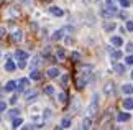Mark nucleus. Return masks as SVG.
Listing matches in <instances>:
<instances>
[{
  "instance_id": "obj_24",
  "label": "nucleus",
  "mask_w": 133,
  "mask_h": 130,
  "mask_svg": "<svg viewBox=\"0 0 133 130\" xmlns=\"http://www.w3.org/2000/svg\"><path fill=\"white\" fill-rule=\"evenodd\" d=\"M58 101L61 104H66V101H68V96H66V92H59L58 94Z\"/></svg>"
},
{
  "instance_id": "obj_13",
  "label": "nucleus",
  "mask_w": 133,
  "mask_h": 130,
  "mask_svg": "<svg viewBox=\"0 0 133 130\" xmlns=\"http://www.w3.org/2000/svg\"><path fill=\"white\" fill-rule=\"evenodd\" d=\"M12 40L15 41V43H20V41L23 40V33L20 32V30H17V32H13V33H12Z\"/></svg>"
},
{
  "instance_id": "obj_28",
  "label": "nucleus",
  "mask_w": 133,
  "mask_h": 130,
  "mask_svg": "<svg viewBox=\"0 0 133 130\" xmlns=\"http://www.w3.org/2000/svg\"><path fill=\"white\" fill-rule=\"evenodd\" d=\"M117 2H118L120 7H123V8H128L130 7V0H117Z\"/></svg>"
},
{
  "instance_id": "obj_4",
  "label": "nucleus",
  "mask_w": 133,
  "mask_h": 130,
  "mask_svg": "<svg viewBox=\"0 0 133 130\" xmlns=\"http://www.w3.org/2000/svg\"><path fill=\"white\" fill-rule=\"evenodd\" d=\"M28 86H30V79H28V77H22V79L18 81V86H17V89H18V91H25Z\"/></svg>"
},
{
  "instance_id": "obj_39",
  "label": "nucleus",
  "mask_w": 133,
  "mask_h": 130,
  "mask_svg": "<svg viewBox=\"0 0 133 130\" xmlns=\"http://www.w3.org/2000/svg\"><path fill=\"white\" fill-rule=\"evenodd\" d=\"M131 77H133V71H131Z\"/></svg>"
},
{
  "instance_id": "obj_29",
  "label": "nucleus",
  "mask_w": 133,
  "mask_h": 130,
  "mask_svg": "<svg viewBox=\"0 0 133 130\" xmlns=\"http://www.w3.org/2000/svg\"><path fill=\"white\" fill-rule=\"evenodd\" d=\"M43 115H44V119H46V120H48V119H51V117H53V112H51V109H46Z\"/></svg>"
},
{
  "instance_id": "obj_33",
  "label": "nucleus",
  "mask_w": 133,
  "mask_h": 130,
  "mask_svg": "<svg viewBox=\"0 0 133 130\" xmlns=\"http://www.w3.org/2000/svg\"><path fill=\"white\" fill-rule=\"evenodd\" d=\"M68 81H69V76H68V74H64L63 77H61V82H63V86L68 84Z\"/></svg>"
},
{
  "instance_id": "obj_19",
  "label": "nucleus",
  "mask_w": 133,
  "mask_h": 130,
  "mask_svg": "<svg viewBox=\"0 0 133 130\" xmlns=\"http://www.w3.org/2000/svg\"><path fill=\"white\" fill-rule=\"evenodd\" d=\"M64 58H66V51L63 48H59L58 51H56V59H58V61H64Z\"/></svg>"
},
{
  "instance_id": "obj_23",
  "label": "nucleus",
  "mask_w": 133,
  "mask_h": 130,
  "mask_svg": "<svg viewBox=\"0 0 133 130\" xmlns=\"http://www.w3.org/2000/svg\"><path fill=\"white\" fill-rule=\"evenodd\" d=\"M54 92H56V91H54L53 86H44V94H46V96H53Z\"/></svg>"
},
{
  "instance_id": "obj_22",
  "label": "nucleus",
  "mask_w": 133,
  "mask_h": 130,
  "mask_svg": "<svg viewBox=\"0 0 133 130\" xmlns=\"http://www.w3.org/2000/svg\"><path fill=\"white\" fill-rule=\"evenodd\" d=\"M22 123H23V119H22V117H17V119L12 122V127H13V128H18V127H22Z\"/></svg>"
},
{
  "instance_id": "obj_36",
  "label": "nucleus",
  "mask_w": 133,
  "mask_h": 130,
  "mask_svg": "<svg viewBox=\"0 0 133 130\" xmlns=\"http://www.w3.org/2000/svg\"><path fill=\"white\" fill-rule=\"evenodd\" d=\"M17 101H18L17 96H12V97H10V104H12V106H15V104H17Z\"/></svg>"
},
{
  "instance_id": "obj_11",
  "label": "nucleus",
  "mask_w": 133,
  "mask_h": 130,
  "mask_svg": "<svg viewBox=\"0 0 133 130\" xmlns=\"http://www.w3.org/2000/svg\"><path fill=\"white\" fill-rule=\"evenodd\" d=\"M49 13L54 15V17H63V15H64V12L59 7H49Z\"/></svg>"
},
{
  "instance_id": "obj_30",
  "label": "nucleus",
  "mask_w": 133,
  "mask_h": 130,
  "mask_svg": "<svg viewBox=\"0 0 133 130\" xmlns=\"http://www.w3.org/2000/svg\"><path fill=\"white\" fill-rule=\"evenodd\" d=\"M71 58H72V61H79V59H81V53H77V51H74V53L71 54Z\"/></svg>"
},
{
  "instance_id": "obj_31",
  "label": "nucleus",
  "mask_w": 133,
  "mask_h": 130,
  "mask_svg": "<svg viewBox=\"0 0 133 130\" xmlns=\"http://www.w3.org/2000/svg\"><path fill=\"white\" fill-rule=\"evenodd\" d=\"M125 63H127V64H133V54L128 53V56L125 58Z\"/></svg>"
},
{
  "instance_id": "obj_10",
  "label": "nucleus",
  "mask_w": 133,
  "mask_h": 130,
  "mask_svg": "<svg viewBox=\"0 0 133 130\" xmlns=\"http://www.w3.org/2000/svg\"><path fill=\"white\" fill-rule=\"evenodd\" d=\"M17 86H18L17 81H8L7 84H5V91H7V92H12V91L17 89Z\"/></svg>"
},
{
  "instance_id": "obj_12",
  "label": "nucleus",
  "mask_w": 133,
  "mask_h": 130,
  "mask_svg": "<svg viewBox=\"0 0 133 130\" xmlns=\"http://www.w3.org/2000/svg\"><path fill=\"white\" fill-rule=\"evenodd\" d=\"M30 79H33V81H39V79H41V72H39L36 67H33V71L30 72Z\"/></svg>"
},
{
  "instance_id": "obj_37",
  "label": "nucleus",
  "mask_w": 133,
  "mask_h": 130,
  "mask_svg": "<svg viewBox=\"0 0 133 130\" xmlns=\"http://www.w3.org/2000/svg\"><path fill=\"white\" fill-rule=\"evenodd\" d=\"M5 109H7V104H5L3 101H0V112H3Z\"/></svg>"
},
{
  "instance_id": "obj_18",
  "label": "nucleus",
  "mask_w": 133,
  "mask_h": 130,
  "mask_svg": "<svg viewBox=\"0 0 133 130\" xmlns=\"http://www.w3.org/2000/svg\"><path fill=\"white\" fill-rule=\"evenodd\" d=\"M115 28H117V25H115L114 22H107V23H104V30H105V32H114Z\"/></svg>"
},
{
  "instance_id": "obj_5",
  "label": "nucleus",
  "mask_w": 133,
  "mask_h": 130,
  "mask_svg": "<svg viewBox=\"0 0 133 130\" xmlns=\"http://www.w3.org/2000/svg\"><path fill=\"white\" fill-rule=\"evenodd\" d=\"M122 106H123L125 110H131V109H133V97H131V96H128L127 99H123Z\"/></svg>"
},
{
  "instance_id": "obj_16",
  "label": "nucleus",
  "mask_w": 133,
  "mask_h": 130,
  "mask_svg": "<svg viewBox=\"0 0 133 130\" xmlns=\"http://www.w3.org/2000/svg\"><path fill=\"white\" fill-rule=\"evenodd\" d=\"M36 96H38L36 91H30V92H26V94H25V99H26L28 102H31V101H35V99H36Z\"/></svg>"
},
{
  "instance_id": "obj_34",
  "label": "nucleus",
  "mask_w": 133,
  "mask_h": 130,
  "mask_svg": "<svg viewBox=\"0 0 133 130\" xmlns=\"http://www.w3.org/2000/svg\"><path fill=\"white\" fill-rule=\"evenodd\" d=\"M125 49H127V53H131V51H133V43H128L125 46Z\"/></svg>"
},
{
  "instance_id": "obj_8",
  "label": "nucleus",
  "mask_w": 133,
  "mask_h": 130,
  "mask_svg": "<svg viewBox=\"0 0 133 130\" xmlns=\"http://www.w3.org/2000/svg\"><path fill=\"white\" fill-rule=\"evenodd\" d=\"M131 119V115L128 112H120V114H117V120L118 122H128Z\"/></svg>"
},
{
  "instance_id": "obj_20",
  "label": "nucleus",
  "mask_w": 133,
  "mask_h": 130,
  "mask_svg": "<svg viewBox=\"0 0 133 130\" xmlns=\"http://www.w3.org/2000/svg\"><path fill=\"white\" fill-rule=\"evenodd\" d=\"M90 127H92V119H90V117H85L84 120H82V128L87 130V128H90Z\"/></svg>"
},
{
  "instance_id": "obj_25",
  "label": "nucleus",
  "mask_w": 133,
  "mask_h": 130,
  "mask_svg": "<svg viewBox=\"0 0 133 130\" xmlns=\"http://www.w3.org/2000/svg\"><path fill=\"white\" fill-rule=\"evenodd\" d=\"M41 56H35V58H33V63H31V66L33 67H36V66H39V64H41Z\"/></svg>"
},
{
  "instance_id": "obj_2",
  "label": "nucleus",
  "mask_w": 133,
  "mask_h": 130,
  "mask_svg": "<svg viewBox=\"0 0 133 130\" xmlns=\"http://www.w3.org/2000/svg\"><path fill=\"white\" fill-rule=\"evenodd\" d=\"M46 74H48V77H49V79H54V77H59L61 71H59V67L53 66V67H49V69L46 71Z\"/></svg>"
},
{
  "instance_id": "obj_9",
  "label": "nucleus",
  "mask_w": 133,
  "mask_h": 130,
  "mask_svg": "<svg viewBox=\"0 0 133 130\" xmlns=\"http://www.w3.org/2000/svg\"><path fill=\"white\" fill-rule=\"evenodd\" d=\"M110 43L118 48V46L123 45V38H122V36H112V38H110Z\"/></svg>"
},
{
  "instance_id": "obj_40",
  "label": "nucleus",
  "mask_w": 133,
  "mask_h": 130,
  "mask_svg": "<svg viewBox=\"0 0 133 130\" xmlns=\"http://www.w3.org/2000/svg\"><path fill=\"white\" fill-rule=\"evenodd\" d=\"M0 56H2V53H0Z\"/></svg>"
},
{
  "instance_id": "obj_1",
  "label": "nucleus",
  "mask_w": 133,
  "mask_h": 130,
  "mask_svg": "<svg viewBox=\"0 0 133 130\" xmlns=\"http://www.w3.org/2000/svg\"><path fill=\"white\" fill-rule=\"evenodd\" d=\"M97 112H99V94H94L92 96V102L89 106V115L94 117Z\"/></svg>"
},
{
  "instance_id": "obj_35",
  "label": "nucleus",
  "mask_w": 133,
  "mask_h": 130,
  "mask_svg": "<svg viewBox=\"0 0 133 130\" xmlns=\"http://www.w3.org/2000/svg\"><path fill=\"white\" fill-rule=\"evenodd\" d=\"M127 30H128V32H133V22H127Z\"/></svg>"
},
{
  "instance_id": "obj_3",
  "label": "nucleus",
  "mask_w": 133,
  "mask_h": 130,
  "mask_svg": "<svg viewBox=\"0 0 133 130\" xmlns=\"http://www.w3.org/2000/svg\"><path fill=\"white\" fill-rule=\"evenodd\" d=\"M87 81H89V77H85V76L77 77V79H76V87H77V89H84L85 84H87Z\"/></svg>"
},
{
  "instance_id": "obj_26",
  "label": "nucleus",
  "mask_w": 133,
  "mask_h": 130,
  "mask_svg": "<svg viewBox=\"0 0 133 130\" xmlns=\"http://www.w3.org/2000/svg\"><path fill=\"white\" fill-rule=\"evenodd\" d=\"M120 58H122V51H118V49H117V51H112V59H114V61L120 59Z\"/></svg>"
},
{
  "instance_id": "obj_15",
  "label": "nucleus",
  "mask_w": 133,
  "mask_h": 130,
  "mask_svg": "<svg viewBox=\"0 0 133 130\" xmlns=\"http://www.w3.org/2000/svg\"><path fill=\"white\" fill-rule=\"evenodd\" d=\"M17 69V64L13 63L12 59H8L7 63H5V71H8V72H12V71H15Z\"/></svg>"
},
{
  "instance_id": "obj_32",
  "label": "nucleus",
  "mask_w": 133,
  "mask_h": 130,
  "mask_svg": "<svg viewBox=\"0 0 133 130\" xmlns=\"http://www.w3.org/2000/svg\"><path fill=\"white\" fill-rule=\"evenodd\" d=\"M18 114H20V110H17V109H12V110L8 112V115H10V117H17Z\"/></svg>"
},
{
  "instance_id": "obj_7",
  "label": "nucleus",
  "mask_w": 133,
  "mask_h": 130,
  "mask_svg": "<svg viewBox=\"0 0 133 130\" xmlns=\"http://www.w3.org/2000/svg\"><path fill=\"white\" fill-rule=\"evenodd\" d=\"M15 58H17L18 61H26L28 59V53L26 51H22V49H17L15 51Z\"/></svg>"
},
{
  "instance_id": "obj_6",
  "label": "nucleus",
  "mask_w": 133,
  "mask_h": 130,
  "mask_svg": "<svg viewBox=\"0 0 133 130\" xmlns=\"http://www.w3.org/2000/svg\"><path fill=\"white\" fill-rule=\"evenodd\" d=\"M114 91H115V84H114L112 81H109V82L104 86V92H105L107 96H112V94H114Z\"/></svg>"
},
{
  "instance_id": "obj_17",
  "label": "nucleus",
  "mask_w": 133,
  "mask_h": 130,
  "mask_svg": "<svg viewBox=\"0 0 133 130\" xmlns=\"http://www.w3.org/2000/svg\"><path fill=\"white\" fill-rule=\"evenodd\" d=\"M64 32H66L64 28H63V30H56V32H54V35H53V40H54V41H59V40L64 36Z\"/></svg>"
},
{
  "instance_id": "obj_21",
  "label": "nucleus",
  "mask_w": 133,
  "mask_h": 130,
  "mask_svg": "<svg viewBox=\"0 0 133 130\" xmlns=\"http://www.w3.org/2000/svg\"><path fill=\"white\" fill-rule=\"evenodd\" d=\"M71 127V119H63V120H61V125H59V128H69Z\"/></svg>"
},
{
  "instance_id": "obj_27",
  "label": "nucleus",
  "mask_w": 133,
  "mask_h": 130,
  "mask_svg": "<svg viewBox=\"0 0 133 130\" xmlns=\"http://www.w3.org/2000/svg\"><path fill=\"white\" fill-rule=\"evenodd\" d=\"M115 71L118 72V74H123V72H125V66H123V64H118V63H117V64H115Z\"/></svg>"
},
{
  "instance_id": "obj_14",
  "label": "nucleus",
  "mask_w": 133,
  "mask_h": 130,
  "mask_svg": "<svg viewBox=\"0 0 133 130\" xmlns=\"http://www.w3.org/2000/svg\"><path fill=\"white\" fill-rule=\"evenodd\" d=\"M122 92L127 94V96H131L133 94V86L131 84H123V86H122Z\"/></svg>"
},
{
  "instance_id": "obj_38",
  "label": "nucleus",
  "mask_w": 133,
  "mask_h": 130,
  "mask_svg": "<svg viewBox=\"0 0 133 130\" xmlns=\"http://www.w3.org/2000/svg\"><path fill=\"white\" fill-rule=\"evenodd\" d=\"M3 35H5V28H3V27H0V38H2Z\"/></svg>"
}]
</instances>
